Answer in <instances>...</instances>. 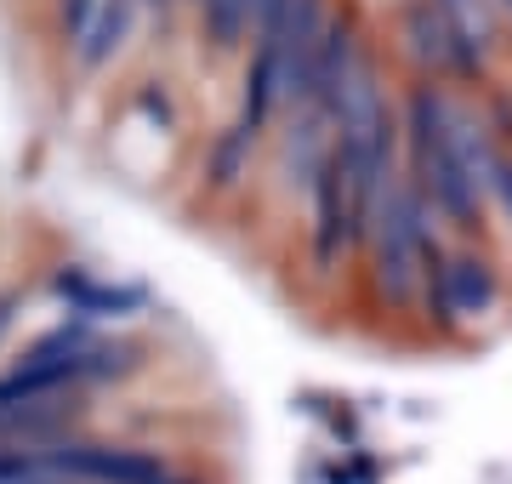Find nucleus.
<instances>
[{
  "label": "nucleus",
  "instance_id": "nucleus-1",
  "mask_svg": "<svg viewBox=\"0 0 512 484\" xmlns=\"http://www.w3.org/2000/svg\"><path fill=\"white\" fill-rule=\"evenodd\" d=\"M439 240L433 234V211L427 200L416 194L410 171H387L382 188H376V205H370V228H365V245H370V274H376V291H382L387 308H416L421 297V257L427 245Z\"/></svg>",
  "mask_w": 512,
  "mask_h": 484
},
{
  "label": "nucleus",
  "instance_id": "nucleus-2",
  "mask_svg": "<svg viewBox=\"0 0 512 484\" xmlns=\"http://www.w3.org/2000/svg\"><path fill=\"white\" fill-rule=\"evenodd\" d=\"M410 183L427 200V211H439L450 228L478 234L484 223V188L473 183V171L461 166L456 137H450V103L433 86H421L410 97Z\"/></svg>",
  "mask_w": 512,
  "mask_h": 484
},
{
  "label": "nucleus",
  "instance_id": "nucleus-3",
  "mask_svg": "<svg viewBox=\"0 0 512 484\" xmlns=\"http://www.w3.org/2000/svg\"><path fill=\"white\" fill-rule=\"evenodd\" d=\"M57 462L74 484H217L200 462H188L183 450L160 445L148 433L103 428V422L57 439Z\"/></svg>",
  "mask_w": 512,
  "mask_h": 484
},
{
  "label": "nucleus",
  "instance_id": "nucleus-4",
  "mask_svg": "<svg viewBox=\"0 0 512 484\" xmlns=\"http://www.w3.org/2000/svg\"><path fill=\"white\" fill-rule=\"evenodd\" d=\"M97 422V405L74 393L40 388L12 365H0V445H52L63 433H80Z\"/></svg>",
  "mask_w": 512,
  "mask_h": 484
},
{
  "label": "nucleus",
  "instance_id": "nucleus-5",
  "mask_svg": "<svg viewBox=\"0 0 512 484\" xmlns=\"http://www.w3.org/2000/svg\"><path fill=\"white\" fill-rule=\"evenodd\" d=\"M126 23H131V0H97V18L86 23V35H80V63L97 69V63L120 46Z\"/></svg>",
  "mask_w": 512,
  "mask_h": 484
},
{
  "label": "nucleus",
  "instance_id": "nucleus-6",
  "mask_svg": "<svg viewBox=\"0 0 512 484\" xmlns=\"http://www.w3.org/2000/svg\"><path fill=\"white\" fill-rule=\"evenodd\" d=\"M256 12H262V0H205V29L217 46H239Z\"/></svg>",
  "mask_w": 512,
  "mask_h": 484
},
{
  "label": "nucleus",
  "instance_id": "nucleus-7",
  "mask_svg": "<svg viewBox=\"0 0 512 484\" xmlns=\"http://www.w3.org/2000/svg\"><path fill=\"white\" fill-rule=\"evenodd\" d=\"M251 149H256L251 131H239V126L222 131V143L211 149V183H217V188H234L239 177H245V166H251Z\"/></svg>",
  "mask_w": 512,
  "mask_h": 484
},
{
  "label": "nucleus",
  "instance_id": "nucleus-8",
  "mask_svg": "<svg viewBox=\"0 0 512 484\" xmlns=\"http://www.w3.org/2000/svg\"><path fill=\"white\" fill-rule=\"evenodd\" d=\"M23 308H29V297H23V291H0V348H6L12 336H18Z\"/></svg>",
  "mask_w": 512,
  "mask_h": 484
},
{
  "label": "nucleus",
  "instance_id": "nucleus-9",
  "mask_svg": "<svg viewBox=\"0 0 512 484\" xmlns=\"http://www.w3.org/2000/svg\"><path fill=\"white\" fill-rule=\"evenodd\" d=\"M490 200H501L512 217V160L507 154H495V166H490Z\"/></svg>",
  "mask_w": 512,
  "mask_h": 484
}]
</instances>
